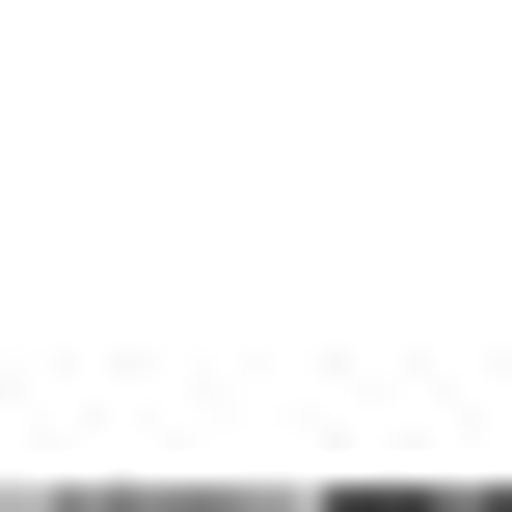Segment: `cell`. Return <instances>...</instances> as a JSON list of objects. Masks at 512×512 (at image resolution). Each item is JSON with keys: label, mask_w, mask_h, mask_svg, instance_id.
<instances>
[{"label": "cell", "mask_w": 512, "mask_h": 512, "mask_svg": "<svg viewBox=\"0 0 512 512\" xmlns=\"http://www.w3.org/2000/svg\"><path fill=\"white\" fill-rule=\"evenodd\" d=\"M432 512H459V486H432Z\"/></svg>", "instance_id": "6da1fadb"}]
</instances>
